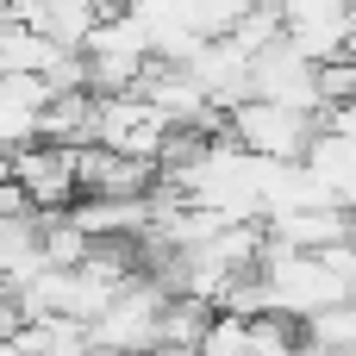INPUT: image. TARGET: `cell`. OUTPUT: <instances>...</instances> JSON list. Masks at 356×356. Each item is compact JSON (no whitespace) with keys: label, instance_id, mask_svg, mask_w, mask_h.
<instances>
[{"label":"cell","instance_id":"obj_11","mask_svg":"<svg viewBox=\"0 0 356 356\" xmlns=\"http://www.w3.org/2000/svg\"><path fill=\"white\" fill-rule=\"evenodd\" d=\"M344 356H356V350H344Z\"/></svg>","mask_w":356,"mask_h":356},{"label":"cell","instance_id":"obj_10","mask_svg":"<svg viewBox=\"0 0 356 356\" xmlns=\"http://www.w3.org/2000/svg\"><path fill=\"white\" fill-rule=\"evenodd\" d=\"M344 219H350V232H344V238H350V244H356V213H344Z\"/></svg>","mask_w":356,"mask_h":356},{"label":"cell","instance_id":"obj_5","mask_svg":"<svg viewBox=\"0 0 356 356\" xmlns=\"http://www.w3.org/2000/svg\"><path fill=\"white\" fill-rule=\"evenodd\" d=\"M150 188H156V163H131V156H113L100 144L75 150V194H88V200H144Z\"/></svg>","mask_w":356,"mask_h":356},{"label":"cell","instance_id":"obj_2","mask_svg":"<svg viewBox=\"0 0 356 356\" xmlns=\"http://www.w3.org/2000/svg\"><path fill=\"white\" fill-rule=\"evenodd\" d=\"M163 288L150 275H131L100 319H88V350L94 356H138L156 350V319H163Z\"/></svg>","mask_w":356,"mask_h":356},{"label":"cell","instance_id":"obj_6","mask_svg":"<svg viewBox=\"0 0 356 356\" xmlns=\"http://www.w3.org/2000/svg\"><path fill=\"white\" fill-rule=\"evenodd\" d=\"M344 232H350V219L338 213V207H300V213H275V219H263V238L269 244H282V250H325V244H344Z\"/></svg>","mask_w":356,"mask_h":356},{"label":"cell","instance_id":"obj_9","mask_svg":"<svg viewBox=\"0 0 356 356\" xmlns=\"http://www.w3.org/2000/svg\"><path fill=\"white\" fill-rule=\"evenodd\" d=\"M282 356H325V350H313V344L300 338V344H288V350H282Z\"/></svg>","mask_w":356,"mask_h":356},{"label":"cell","instance_id":"obj_8","mask_svg":"<svg viewBox=\"0 0 356 356\" xmlns=\"http://www.w3.org/2000/svg\"><path fill=\"white\" fill-rule=\"evenodd\" d=\"M244 350H250V319H232V313H213L194 344V356H244Z\"/></svg>","mask_w":356,"mask_h":356},{"label":"cell","instance_id":"obj_7","mask_svg":"<svg viewBox=\"0 0 356 356\" xmlns=\"http://www.w3.org/2000/svg\"><path fill=\"white\" fill-rule=\"evenodd\" d=\"M300 338H307L313 350H325V356H344V350H356V300L319 307L313 319H300Z\"/></svg>","mask_w":356,"mask_h":356},{"label":"cell","instance_id":"obj_1","mask_svg":"<svg viewBox=\"0 0 356 356\" xmlns=\"http://www.w3.org/2000/svg\"><path fill=\"white\" fill-rule=\"evenodd\" d=\"M219 125L244 156H263V163H300L313 131H319L313 113H294V106H275V100H238Z\"/></svg>","mask_w":356,"mask_h":356},{"label":"cell","instance_id":"obj_4","mask_svg":"<svg viewBox=\"0 0 356 356\" xmlns=\"http://www.w3.org/2000/svg\"><path fill=\"white\" fill-rule=\"evenodd\" d=\"M6 181L25 194L31 213H69L75 207V150L69 144H19L6 156Z\"/></svg>","mask_w":356,"mask_h":356},{"label":"cell","instance_id":"obj_3","mask_svg":"<svg viewBox=\"0 0 356 356\" xmlns=\"http://www.w3.org/2000/svg\"><path fill=\"white\" fill-rule=\"evenodd\" d=\"M81 63H88V94H125L138 81V69L150 63V31L131 13H106L88 38H81Z\"/></svg>","mask_w":356,"mask_h":356}]
</instances>
